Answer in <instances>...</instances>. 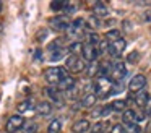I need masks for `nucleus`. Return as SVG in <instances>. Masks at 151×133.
<instances>
[{"instance_id": "nucleus-1", "label": "nucleus", "mask_w": 151, "mask_h": 133, "mask_svg": "<svg viewBox=\"0 0 151 133\" xmlns=\"http://www.w3.org/2000/svg\"><path fill=\"white\" fill-rule=\"evenodd\" d=\"M67 75H68V71H67L65 68H62V67H49V68L44 70L42 76L50 86H57V84L62 81V78H65Z\"/></svg>"}, {"instance_id": "nucleus-2", "label": "nucleus", "mask_w": 151, "mask_h": 133, "mask_svg": "<svg viewBox=\"0 0 151 133\" xmlns=\"http://www.w3.org/2000/svg\"><path fill=\"white\" fill-rule=\"evenodd\" d=\"M112 81L107 76H96L94 84H93V89H94L96 97H107L112 91Z\"/></svg>"}, {"instance_id": "nucleus-3", "label": "nucleus", "mask_w": 151, "mask_h": 133, "mask_svg": "<svg viewBox=\"0 0 151 133\" xmlns=\"http://www.w3.org/2000/svg\"><path fill=\"white\" fill-rule=\"evenodd\" d=\"M125 75H127V67L124 62H112L111 68H109V80L112 83H120L125 78Z\"/></svg>"}, {"instance_id": "nucleus-4", "label": "nucleus", "mask_w": 151, "mask_h": 133, "mask_svg": "<svg viewBox=\"0 0 151 133\" xmlns=\"http://www.w3.org/2000/svg\"><path fill=\"white\" fill-rule=\"evenodd\" d=\"M85 60H83L80 55H68V57L65 58V70L68 71V73H81L83 70H85Z\"/></svg>"}, {"instance_id": "nucleus-5", "label": "nucleus", "mask_w": 151, "mask_h": 133, "mask_svg": "<svg viewBox=\"0 0 151 133\" xmlns=\"http://www.w3.org/2000/svg\"><path fill=\"white\" fill-rule=\"evenodd\" d=\"M24 117L20 115V114H15V115L8 117V120L5 122V133H17L23 128L24 125Z\"/></svg>"}, {"instance_id": "nucleus-6", "label": "nucleus", "mask_w": 151, "mask_h": 133, "mask_svg": "<svg viewBox=\"0 0 151 133\" xmlns=\"http://www.w3.org/2000/svg\"><path fill=\"white\" fill-rule=\"evenodd\" d=\"M70 19L67 15H55L49 19V26L55 31H68L70 28Z\"/></svg>"}, {"instance_id": "nucleus-7", "label": "nucleus", "mask_w": 151, "mask_h": 133, "mask_svg": "<svg viewBox=\"0 0 151 133\" xmlns=\"http://www.w3.org/2000/svg\"><path fill=\"white\" fill-rule=\"evenodd\" d=\"M99 57V52H98V45H93V44H83V50H81V58L88 63H93L96 62Z\"/></svg>"}, {"instance_id": "nucleus-8", "label": "nucleus", "mask_w": 151, "mask_h": 133, "mask_svg": "<svg viewBox=\"0 0 151 133\" xmlns=\"http://www.w3.org/2000/svg\"><path fill=\"white\" fill-rule=\"evenodd\" d=\"M145 86H146V76L141 75V73L135 75V76L128 81V91H130L132 94H135V93H138V91L145 89Z\"/></svg>"}, {"instance_id": "nucleus-9", "label": "nucleus", "mask_w": 151, "mask_h": 133, "mask_svg": "<svg viewBox=\"0 0 151 133\" xmlns=\"http://www.w3.org/2000/svg\"><path fill=\"white\" fill-rule=\"evenodd\" d=\"M145 120V114H138L135 109H125L122 112V122L124 123H140Z\"/></svg>"}, {"instance_id": "nucleus-10", "label": "nucleus", "mask_w": 151, "mask_h": 133, "mask_svg": "<svg viewBox=\"0 0 151 133\" xmlns=\"http://www.w3.org/2000/svg\"><path fill=\"white\" fill-rule=\"evenodd\" d=\"M125 47H127V41H125L124 37H120V39H117V41L109 42V50H107V54H111L112 57H120L122 52L125 50Z\"/></svg>"}, {"instance_id": "nucleus-11", "label": "nucleus", "mask_w": 151, "mask_h": 133, "mask_svg": "<svg viewBox=\"0 0 151 133\" xmlns=\"http://www.w3.org/2000/svg\"><path fill=\"white\" fill-rule=\"evenodd\" d=\"M44 94L47 96V99H49L50 104H60L62 102V91H59L55 86H47L44 88Z\"/></svg>"}, {"instance_id": "nucleus-12", "label": "nucleus", "mask_w": 151, "mask_h": 133, "mask_svg": "<svg viewBox=\"0 0 151 133\" xmlns=\"http://www.w3.org/2000/svg\"><path fill=\"white\" fill-rule=\"evenodd\" d=\"M75 84H76V80L72 76V75H67L65 78H62V81H60L59 84H57V89L62 91V93H67V91H72L75 89Z\"/></svg>"}, {"instance_id": "nucleus-13", "label": "nucleus", "mask_w": 151, "mask_h": 133, "mask_svg": "<svg viewBox=\"0 0 151 133\" xmlns=\"http://www.w3.org/2000/svg\"><path fill=\"white\" fill-rule=\"evenodd\" d=\"M91 128V123L88 119H80L72 125V133H86Z\"/></svg>"}, {"instance_id": "nucleus-14", "label": "nucleus", "mask_w": 151, "mask_h": 133, "mask_svg": "<svg viewBox=\"0 0 151 133\" xmlns=\"http://www.w3.org/2000/svg\"><path fill=\"white\" fill-rule=\"evenodd\" d=\"M34 110L37 112V115L47 117V115H50V114H52V104H50L49 101H41V102L36 104Z\"/></svg>"}, {"instance_id": "nucleus-15", "label": "nucleus", "mask_w": 151, "mask_h": 133, "mask_svg": "<svg viewBox=\"0 0 151 133\" xmlns=\"http://www.w3.org/2000/svg\"><path fill=\"white\" fill-rule=\"evenodd\" d=\"M96 102H98V97H96L94 93H86L85 96L81 97L80 104H81L83 109H89V107H94Z\"/></svg>"}, {"instance_id": "nucleus-16", "label": "nucleus", "mask_w": 151, "mask_h": 133, "mask_svg": "<svg viewBox=\"0 0 151 133\" xmlns=\"http://www.w3.org/2000/svg\"><path fill=\"white\" fill-rule=\"evenodd\" d=\"M93 13H94L93 16H96V18H104V16L109 15V8L102 2H96L93 5Z\"/></svg>"}, {"instance_id": "nucleus-17", "label": "nucleus", "mask_w": 151, "mask_h": 133, "mask_svg": "<svg viewBox=\"0 0 151 133\" xmlns=\"http://www.w3.org/2000/svg\"><path fill=\"white\" fill-rule=\"evenodd\" d=\"M34 107H36V104H34L33 99H24L17 106V110L21 115V114H26V112H29V110H34Z\"/></svg>"}, {"instance_id": "nucleus-18", "label": "nucleus", "mask_w": 151, "mask_h": 133, "mask_svg": "<svg viewBox=\"0 0 151 133\" xmlns=\"http://www.w3.org/2000/svg\"><path fill=\"white\" fill-rule=\"evenodd\" d=\"M148 97H150V96H148V93L145 89H141V91H138V93L133 94V102L137 104L138 107H141V109H143V106L146 104Z\"/></svg>"}, {"instance_id": "nucleus-19", "label": "nucleus", "mask_w": 151, "mask_h": 133, "mask_svg": "<svg viewBox=\"0 0 151 133\" xmlns=\"http://www.w3.org/2000/svg\"><path fill=\"white\" fill-rule=\"evenodd\" d=\"M83 50V42L81 41H73L72 44L67 45V52L70 55H80Z\"/></svg>"}, {"instance_id": "nucleus-20", "label": "nucleus", "mask_w": 151, "mask_h": 133, "mask_svg": "<svg viewBox=\"0 0 151 133\" xmlns=\"http://www.w3.org/2000/svg\"><path fill=\"white\" fill-rule=\"evenodd\" d=\"M37 130H39V125H37L36 120H26L23 128H21V132L23 133H37Z\"/></svg>"}, {"instance_id": "nucleus-21", "label": "nucleus", "mask_w": 151, "mask_h": 133, "mask_svg": "<svg viewBox=\"0 0 151 133\" xmlns=\"http://www.w3.org/2000/svg\"><path fill=\"white\" fill-rule=\"evenodd\" d=\"M109 107H111L112 112H124V110L127 109V102H125L124 99H115L109 104Z\"/></svg>"}, {"instance_id": "nucleus-22", "label": "nucleus", "mask_w": 151, "mask_h": 133, "mask_svg": "<svg viewBox=\"0 0 151 133\" xmlns=\"http://www.w3.org/2000/svg\"><path fill=\"white\" fill-rule=\"evenodd\" d=\"M62 130V122L59 119H52L47 125V133H60Z\"/></svg>"}, {"instance_id": "nucleus-23", "label": "nucleus", "mask_w": 151, "mask_h": 133, "mask_svg": "<svg viewBox=\"0 0 151 133\" xmlns=\"http://www.w3.org/2000/svg\"><path fill=\"white\" fill-rule=\"evenodd\" d=\"M124 133H143L138 123H124Z\"/></svg>"}, {"instance_id": "nucleus-24", "label": "nucleus", "mask_w": 151, "mask_h": 133, "mask_svg": "<svg viewBox=\"0 0 151 133\" xmlns=\"http://www.w3.org/2000/svg\"><path fill=\"white\" fill-rule=\"evenodd\" d=\"M106 123L102 122V120H99V122H96V123H93L91 125V128H89V133H102V132H106Z\"/></svg>"}, {"instance_id": "nucleus-25", "label": "nucleus", "mask_w": 151, "mask_h": 133, "mask_svg": "<svg viewBox=\"0 0 151 133\" xmlns=\"http://www.w3.org/2000/svg\"><path fill=\"white\" fill-rule=\"evenodd\" d=\"M120 37L122 36H120V31H119V29H111V31L106 32V39H107L109 42L117 41V39H120Z\"/></svg>"}, {"instance_id": "nucleus-26", "label": "nucleus", "mask_w": 151, "mask_h": 133, "mask_svg": "<svg viewBox=\"0 0 151 133\" xmlns=\"http://www.w3.org/2000/svg\"><path fill=\"white\" fill-rule=\"evenodd\" d=\"M86 39H88V41H86V44H93V45H98L99 41H101V39H99V36L96 34V32H88V34H86Z\"/></svg>"}, {"instance_id": "nucleus-27", "label": "nucleus", "mask_w": 151, "mask_h": 133, "mask_svg": "<svg viewBox=\"0 0 151 133\" xmlns=\"http://www.w3.org/2000/svg\"><path fill=\"white\" fill-rule=\"evenodd\" d=\"M143 114L145 117H151V97H148L146 104L143 106Z\"/></svg>"}, {"instance_id": "nucleus-28", "label": "nucleus", "mask_w": 151, "mask_h": 133, "mask_svg": "<svg viewBox=\"0 0 151 133\" xmlns=\"http://www.w3.org/2000/svg\"><path fill=\"white\" fill-rule=\"evenodd\" d=\"M109 133H124V125H120V123H115V125L111 127Z\"/></svg>"}, {"instance_id": "nucleus-29", "label": "nucleus", "mask_w": 151, "mask_h": 133, "mask_svg": "<svg viewBox=\"0 0 151 133\" xmlns=\"http://www.w3.org/2000/svg\"><path fill=\"white\" fill-rule=\"evenodd\" d=\"M102 133H109V130H106V132H102Z\"/></svg>"}]
</instances>
